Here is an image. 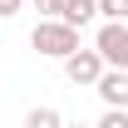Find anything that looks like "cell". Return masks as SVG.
<instances>
[{
    "label": "cell",
    "mask_w": 128,
    "mask_h": 128,
    "mask_svg": "<svg viewBox=\"0 0 128 128\" xmlns=\"http://www.w3.org/2000/svg\"><path fill=\"white\" fill-rule=\"evenodd\" d=\"M30 44L44 54V59H69L74 49H79V30L74 25H64V20H40L30 30Z\"/></svg>",
    "instance_id": "6da1fadb"
},
{
    "label": "cell",
    "mask_w": 128,
    "mask_h": 128,
    "mask_svg": "<svg viewBox=\"0 0 128 128\" xmlns=\"http://www.w3.org/2000/svg\"><path fill=\"white\" fill-rule=\"evenodd\" d=\"M94 49L108 69H128V25L123 20H104L94 34Z\"/></svg>",
    "instance_id": "7a4b0ae2"
},
{
    "label": "cell",
    "mask_w": 128,
    "mask_h": 128,
    "mask_svg": "<svg viewBox=\"0 0 128 128\" xmlns=\"http://www.w3.org/2000/svg\"><path fill=\"white\" fill-rule=\"evenodd\" d=\"M59 64H64V79H69V84H84V89H94L98 74L108 69V64L98 59V49H74V54L59 59Z\"/></svg>",
    "instance_id": "3957f363"
},
{
    "label": "cell",
    "mask_w": 128,
    "mask_h": 128,
    "mask_svg": "<svg viewBox=\"0 0 128 128\" xmlns=\"http://www.w3.org/2000/svg\"><path fill=\"white\" fill-rule=\"evenodd\" d=\"M94 89L104 98V108H128V69H104Z\"/></svg>",
    "instance_id": "277c9868"
},
{
    "label": "cell",
    "mask_w": 128,
    "mask_h": 128,
    "mask_svg": "<svg viewBox=\"0 0 128 128\" xmlns=\"http://www.w3.org/2000/svg\"><path fill=\"white\" fill-rule=\"evenodd\" d=\"M59 20H64V25H74V30H84V25H94V20H98V0H64Z\"/></svg>",
    "instance_id": "5b68a950"
},
{
    "label": "cell",
    "mask_w": 128,
    "mask_h": 128,
    "mask_svg": "<svg viewBox=\"0 0 128 128\" xmlns=\"http://www.w3.org/2000/svg\"><path fill=\"white\" fill-rule=\"evenodd\" d=\"M25 128H64V113L49 108V104H40V108L25 113Z\"/></svg>",
    "instance_id": "8992f818"
},
{
    "label": "cell",
    "mask_w": 128,
    "mask_h": 128,
    "mask_svg": "<svg viewBox=\"0 0 128 128\" xmlns=\"http://www.w3.org/2000/svg\"><path fill=\"white\" fill-rule=\"evenodd\" d=\"M98 15L104 20H128V0H98Z\"/></svg>",
    "instance_id": "52a82bcc"
},
{
    "label": "cell",
    "mask_w": 128,
    "mask_h": 128,
    "mask_svg": "<svg viewBox=\"0 0 128 128\" xmlns=\"http://www.w3.org/2000/svg\"><path fill=\"white\" fill-rule=\"evenodd\" d=\"M94 128H128V108H104V118Z\"/></svg>",
    "instance_id": "ba28073f"
},
{
    "label": "cell",
    "mask_w": 128,
    "mask_h": 128,
    "mask_svg": "<svg viewBox=\"0 0 128 128\" xmlns=\"http://www.w3.org/2000/svg\"><path fill=\"white\" fill-rule=\"evenodd\" d=\"M40 10H44V20H59V10H64V0H34Z\"/></svg>",
    "instance_id": "9c48e42d"
},
{
    "label": "cell",
    "mask_w": 128,
    "mask_h": 128,
    "mask_svg": "<svg viewBox=\"0 0 128 128\" xmlns=\"http://www.w3.org/2000/svg\"><path fill=\"white\" fill-rule=\"evenodd\" d=\"M20 5H25V0H0V20H10V15H20Z\"/></svg>",
    "instance_id": "30bf717a"
},
{
    "label": "cell",
    "mask_w": 128,
    "mask_h": 128,
    "mask_svg": "<svg viewBox=\"0 0 128 128\" xmlns=\"http://www.w3.org/2000/svg\"><path fill=\"white\" fill-rule=\"evenodd\" d=\"M64 128H84V123H64Z\"/></svg>",
    "instance_id": "8fae6325"
}]
</instances>
